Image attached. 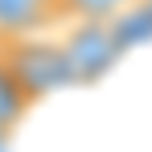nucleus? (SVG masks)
Listing matches in <instances>:
<instances>
[{"mask_svg": "<svg viewBox=\"0 0 152 152\" xmlns=\"http://www.w3.org/2000/svg\"><path fill=\"white\" fill-rule=\"evenodd\" d=\"M62 25H66V33L58 37V50L66 58L70 86H95L119 66L124 45H119L111 21H62Z\"/></svg>", "mask_w": 152, "mask_h": 152, "instance_id": "f03ea898", "label": "nucleus"}, {"mask_svg": "<svg viewBox=\"0 0 152 152\" xmlns=\"http://www.w3.org/2000/svg\"><path fill=\"white\" fill-rule=\"evenodd\" d=\"M0 66L29 107H37L53 91L70 86V70H66L62 50H58V37H45V33L0 37Z\"/></svg>", "mask_w": 152, "mask_h": 152, "instance_id": "f257e3e1", "label": "nucleus"}, {"mask_svg": "<svg viewBox=\"0 0 152 152\" xmlns=\"http://www.w3.org/2000/svg\"><path fill=\"white\" fill-rule=\"evenodd\" d=\"M140 8H144V12H148V17H152V0H140Z\"/></svg>", "mask_w": 152, "mask_h": 152, "instance_id": "0eeeda50", "label": "nucleus"}, {"mask_svg": "<svg viewBox=\"0 0 152 152\" xmlns=\"http://www.w3.org/2000/svg\"><path fill=\"white\" fill-rule=\"evenodd\" d=\"M140 0H62V17L66 21H111L127 12Z\"/></svg>", "mask_w": 152, "mask_h": 152, "instance_id": "20e7f679", "label": "nucleus"}, {"mask_svg": "<svg viewBox=\"0 0 152 152\" xmlns=\"http://www.w3.org/2000/svg\"><path fill=\"white\" fill-rule=\"evenodd\" d=\"M25 115H29V103L21 99V91L12 86V78L4 74V66H0V136H12Z\"/></svg>", "mask_w": 152, "mask_h": 152, "instance_id": "39448f33", "label": "nucleus"}, {"mask_svg": "<svg viewBox=\"0 0 152 152\" xmlns=\"http://www.w3.org/2000/svg\"><path fill=\"white\" fill-rule=\"evenodd\" d=\"M62 21V0H0V37L45 33Z\"/></svg>", "mask_w": 152, "mask_h": 152, "instance_id": "7ed1b4c3", "label": "nucleus"}, {"mask_svg": "<svg viewBox=\"0 0 152 152\" xmlns=\"http://www.w3.org/2000/svg\"><path fill=\"white\" fill-rule=\"evenodd\" d=\"M0 152H12V136H0Z\"/></svg>", "mask_w": 152, "mask_h": 152, "instance_id": "423d86ee", "label": "nucleus"}]
</instances>
